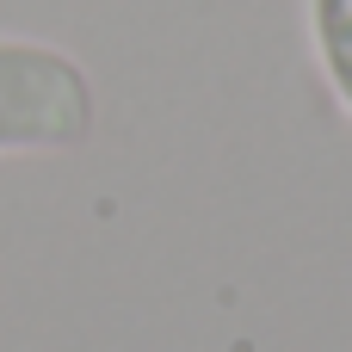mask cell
Here are the masks:
<instances>
[{
    "label": "cell",
    "instance_id": "cell-1",
    "mask_svg": "<svg viewBox=\"0 0 352 352\" xmlns=\"http://www.w3.org/2000/svg\"><path fill=\"white\" fill-rule=\"evenodd\" d=\"M93 74L37 37H0V155H68L93 136Z\"/></svg>",
    "mask_w": 352,
    "mask_h": 352
},
{
    "label": "cell",
    "instance_id": "cell-2",
    "mask_svg": "<svg viewBox=\"0 0 352 352\" xmlns=\"http://www.w3.org/2000/svg\"><path fill=\"white\" fill-rule=\"evenodd\" d=\"M309 37H316V56H322L334 99L352 118V0H309Z\"/></svg>",
    "mask_w": 352,
    "mask_h": 352
}]
</instances>
